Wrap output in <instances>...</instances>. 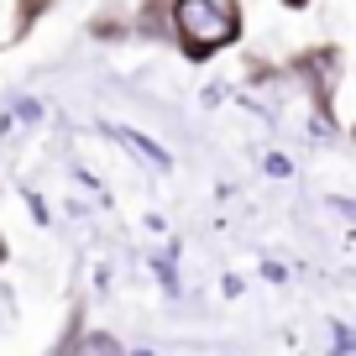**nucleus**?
Masks as SVG:
<instances>
[{"mask_svg": "<svg viewBox=\"0 0 356 356\" xmlns=\"http://www.w3.org/2000/svg\"><path fill=\"white\" fill-rule=\"evenodd\" d=\"M173 26H178V37H184L189 53H215V47L236 42L241 16H236L231 0H178L173 6Z\"/></svg>", "mask_w": 356, "mask_h": 356, "instance_id": "nucleus-1", "label": "nucleus"}, {"mask_svg": "<svg viewBox=\"0 0 356 356\" xmlns=\"http://www.w3.org/2000/svg\"><path fill=\"white\" fill-rule=\"evenodd\" d=\"M74 356H121V346H115L111 335H84V341L74 346Z\"/></svg>", "mask_w": 356, "mask_h": 356, "instance_id": "nucleus-2", "label": "nucleus"}]
</instances>
